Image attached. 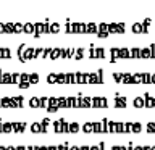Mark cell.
<instances>
[{"instance_id":"24","label":"cell","mask_w":155,"mask_h":150,"mask_svg":"<svg viewBox=\"0 0 155 150\" xmlns=\"http://www.w3.org/2000/svg\"><path fill=\"white\" fill-rule=\"evenodd\" d=\"M70 150H81L79 144H70Z\"/></svg>"},{"instance_id":"12","label":"cell","mask_w":155,"mask_h":150,"mask_svg":"<svg viewBox=\"0 0 155 150\" xmlns=\"http://www.w3.org/2000/svg\"><path fill=\"white\" fill-rule=\"evenodd\" d=\"M92 132H95V134H100L102 132V119L92 121Z\"/></svg>"},{"instance_id":"25","label":"cell","mask_w":155,"mask_h":150,"mask_svg":"<svg viewBox=\"0 0 155 150\" xmlns=\"http://www.w3.org/2000/svg\"><path fill=\"white\" fill-rule=\"evenodd\" d=\"M28 150H39V145H28Z\"/></svg>"},{"instance_id":"3","label":"cell","mask_w":155,"mask_h":150,"mask_svg":"<svg viewBox=\"0 0 155 150\" xmlns=\"http://www.w3.org/2000/svg\"><path fill=\"white\" fill-rule=\"evenodd\" d=\"M86 55L89 57V58H105L107 53H105L104 48H97V47H94V45H91V47H89V52H87Z\"/></svg>"},{"instance_id":"17","label":"cell","mask_w":155,"mask_h":150,"mask_svg":"<svg viewBox=\"0 0 155 150\" xmlns=\"http://www.w3.org/2000/svg\"><path fill=\"white\" fill-rule=\"evenodd\" d=\"M29 82H31V84H37L39 82V74L37 73H31V74H29Z\"/></svg>"},{"instance_id":"27","label":"cell","mask_w":155,"mask_h":150,"mask_svg":"<svg viewBox=\"0 0 155 150\" xmlns=\"http://www.w3.org/2000/svg\"><path fill=\"white\" fill-rule=\"evenodd\" d=\"M7 150H16V145H7Z\"/></svg>"},{"instance_id":"30","label":"cell","mask_w":155,"mask_h":150,"mask_svg":"<svg viewBox=\"0 0 155 150\" xmlns=\"http://www.w3.org/2000/svg\"><path fill=\"white\" fill-rule=\"evenodd\" d=\"M152 84H155V73H152Z\"/></svg>"},{"instance_id":"13","label":"cell","mask_w":155,"mask_h":150,"mask_svg":"<svg viewBox=\"0 0 155 150\" xmlns=\"http://www.w3.org/2000/svg\"><path fill=\"white\" fill-rule=\"evenodd\" d=\"M133 105L136 106V108H144V106H145L144 97H142V95H140V97H136V99L133 100Z\"/></svg>"},{"instance_id":"29","label":"cell","mask_w":155,"mask_h":150,"mask_svg":"<svg viewBox=\"0 0 155 150\" xmlns=\"http://www.w3.org/2000/svg\"><path fill=\"white\" fill-rule=\"evenodd\" d=\"M39 150H48V145H39Z\"/></svg>"},{"instance_id":"15","label":"cell","mask_w":155,"mask_h":150,"mask_svg":"<svg viewBox=\"0 0 155 150\" xmlns=\"http://www.w3.org/2000/svg\"><path fill=\"white\" fill-rule=\"evenodd\" d=\"M142 131V124L137 123V121H133V126H131V132H140Z\"/></svg>"},{"instance_id":"1","label":"cell","mask_w":155,"mask_h":150,"mask_svg":"<svg viewBox=\"0 0 155 150\" xmlns=\"http://www.w3.org/2000/svg\"><path fill=\"white\" fill-rule=\"evenodd\" d=\"M53 129H55V132H68V126H70V121L66 118H60L57 121H53L52 123Z\"/></svg>"},{"instance_id":"5","label":"cell","mask_w":155,"mask_h":150,"mask_svg":"<svg viewBox=\"0 0 155 150\" xmlns=\"http://www.w3.org/2000/svg\"><path fill=\"white\" fill-rule=\"evenodd\" d=\"M126 105H128V99H126V95L115 94V99H113V106H115V108H126Z\"/></svg>"},{"instance_id":"22","label":"cell","mask_w":155,"mask_h":150,"mask_svg":"<svg viewBox=\"0 0 155 150\" xmlns=\"http://www.w3.org/2000/svg\"><path fill=\"white\" fill-rule=\"evenodd\" d=\"M19 32H23V24L16 23L15 24V34H19Z\"/></svg>"},{"instance_id":"16","label":"cell","mask_w":155,"mask_h":150,"mask_svg":"<svg viewBox=\"0 0 155 150\" xmlns=\"http://www.w3.org/2000/svg\"><path fill=\"white\" fill-rule=\"evenodd\" d=\"M81 131H84V132H92V121H86V123L81 126Z\"/></svg>"},{"instance_id":"28","label":"cell","mask_w":155,"mask_h":150,"mask_svg":"<svg viewBox=\"0 0 155 150\" xmlns=\"http://www.w3.org/2000/svg\"><path fill=\"white\" fill-rule=\"evenodd\" d=\"M48 150H58V145H48Z\"/></svg>"},{"instance_id":"6","label":"cell","mask_w":155,"mask_h":150,"mask_svg":"<svg viewBox=\"0 0 155 150\" xmlns=\"http://www.w3.org/2000/svg\"><path fill=\"white\" fill-rule=\"evenodd\" d=\"M29 128H31V132H34V134H45L47 131H48L45 126L41 123V121H34V123L29 126Z\"/></svg>"},{"instance_id":"20","label":"cell","mask_w":155,"mask_h":150,"mask_svg":"<svg viewBox=\"0 0 155 150\" xmlns=\"http://www.w3.org/2000/svg\"><path fill=\"white\" fill-rule=\"evenodd\" d=\"M111 150H128L126 144H120V145H111Z\"/></svg>"},{"instance_id":"26","label":"cell","mask_w":155,"mask_h":150,"mask_svg":"<svg viewBox=\"0 0 155 150\" xmlns=\"http://www.w3.org/2000/svg\"><path fill=\"white\" fill-rule=\"evenodd\" d=\"M16 150H28V145H16Z\"/></svg>"},{"instance_id":"11","label":"cell","mask_w":155,"mask_h":150,"mask_svg":"<svg viewBox=\"0 0 155 150\" xmlns=\"http://www.w3.org/2000/svg\"><path fill=\"white\" fill-rule=\"evenodd\" d=\"M131 50V58H142V48H139V47H133V48H129Z\"/></svg>"},{"instance_id":"31","label":"cell","mask_w":155,"mask_h":150,"mask_svg":"<svg viewBox=\"0 0 155 150\" xmlns=\"http://www.w3.org/2000/svg\"><path fill=\"white\" fill-rule=\"evenodd\" d=\"M0 150H7V147H5V145H0Z\"/></svg>"},{"instance_id":"9","label":"cell","mask_w":155,"mask_h":150,"mask_svg":"<svg viewBox=\"0 0 155 150\" xmlns=\"http://www.w3.org/2000/svg\"><path fill=\"white\" fill-rule=\"evenodd\" d=\"M81 131V126L78 121H71L70 126H68V132H71V134H76V132H79Z\"/></svg>"},{"instance_id":"19","label":"cell","mask_w":155,"mask_h":150,"mask_svg":"<svg viewBox=\"0 0 155 150\" xmlns=\"http://www.w3.org/2000/svg\"><path fill=\"white\" fill-rule=\"evenodd\" d=\"M145 128H147V132L155 134V123H152V121H150V123H147V126H145Z\"/></svg>"},{"instance_id":"4","label":"cell","mask_w":155,"mask_h":150,"mask_svg":"<svg viewBox=\"0 0 155 150\" xmlns=\"http://www.w3.org/2000/svg\"><path fill=\"white\" fill-rule=\"evenodd\" d=\"M92 106L94 108H107L108 106V99L107 97H92Z\"/></svg>"},{"instance_id":"10","label":"cell","mask_w":155,"mask_h":150,"mask_svg":"<svg viewBox=\"0 0 155 150\" xmlns=\"http://www.w3.org/2000/svg\"><path fill=\"white\" fill-rule=\"evenodd\" d=\"M29 106H31V108H42L41 97H32V99L29 100Z\"/></svg>"},{"instance_id":"2","label":"cell","mask_w":155,"mask_h":150,"mask_svg":"<svg viewBox=\"0 0 155 150\" xmlns=\"http://www.w3.org/2000/svg\"><path fill=\"white\" fill-rule=\"evenodd\" d=\"M102 82H104V70L89 73V84H102Z\"/></svg>"},{"instance_id":"8","label":"cell","mask_w":155,"mask_h":150,"mask_svg":"<svg viewBox=\"0 0 155 150\" xmlns=\"http://www.w3.org/2000/svg\"><path fill=\"white\" fill-rule=\"evenodd\" d=\"M26 128H28V124L24 123V121H23V123L13 121V131H15V132H24V129H26Z\"/></svg>"},{"instance_id":"7","label":"cell","mask_w":155,"mask_h":150,"mask_svg":"<svg viewBox=\"0 0 155 150\" xmlns=\"http://www.w3.org/2000/svg\"><path fill=\"white\" fill-rule=\"evenodd\" d=\"M0 84H13L12 73H5L3 70H0Z\"/></svg>"},{"instance_id":"23","label":"cell","mask_w":155,"mask_h":150,"mask_svg":"<svg viewBox=\"0 0 155 150\" xmlns=\"http://www.w3.org/2000/svg\"><path fill=\"white\" fill-rule=\"evenodd\" d=\"M79 148H81V150H91V145H87V144H79Z\"/></svg>"},{"instance_id":"21","label":"cell","mask_w":155,"mask_h":150,"mask_svg":"<svg viewBox=\"0 0 155 150\" xmlns=\"http://www.w3.org/2000/svg\"><path fill=\"white\" fill-rule=\"evenodd\" d=\"M41 123H42V124H44V126H45V128L48 129V126L52 124V121H50V118H42V119H41Z\"/></svg>"},{"instance_id":"18","label":"cell","mask_w":155,"mask_h":150,"mask_svg":"<svg viewBox=\"0 0 155 150\" xmlns=\"http://www.w3.org/2000/svg\"><path fill=\"white\" fill-rule=\"evenodd\" d=\"M70 144H71V142H68V140H65V142H61V144H58V150H70Z\"/></svg>"},{"instance_id":"14","label":"cell","mask_w":155,"mask_h":150,"mask_svg":"<svg viewBox=\"0 0 155 150\" xmlns=\"http://www.w3.org/2000/svg\"><path fill=\"white\" fill-rule=\"evenodd\" d=\"M12 57V50L7 47H0V58H10Z\"/></svg>"}]
</instances>
